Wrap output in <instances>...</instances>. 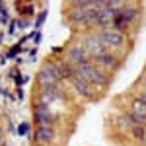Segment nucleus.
<instances>
[{"label": "nucleus", "mask_w": 146, "mask_h": 146, "mask_svg": "<svg viewBox=\"0 0 146 146\" xmlns=\"http://www.w3.org/2000/svg\"><path fill=\"white\" fill-rule=\"evenodd\" d=\"M76 70H78L86 80H90L96 88H105V86H109V78H107V74H105L101 68L96 66L94 60H88V62H84V64L76 66Z\"/></svg>", "instance_id": "obj_1"}, {"label": "nucleus", "mask_w": 146, "mask_h": 146, "mask_svg": "<svg viewBox=\"0 0 146 146\" xmlns=\"http://www.w3.org/2000/svg\"><path fill=\"white\" fill-rule=\"evenodd\" d=\"M70 84H72V88H74V90L78 92V96H82V98L92 100V98H94V94H96V86L92 84L90 80L84 78L76 68H74V70H72V74H70Z\"/></svg>", "instance_id": "obj_2"}, {"label": "nucleus", "mask_w": 146, "mask_h": 146, "mask_svg": "<svg viewBox=\"0 0 146 146\" xmlns=\"http://www.w3.org/2000/svg\"><path fill=\"white\" fill-rule=\"evenodd\" d=\"M100 37L101 41H103V45L105 47H113V49H121L125 45V35L121 29H117V27H105V29H101L100 31Z\"/></svg>", "instance_id": "obj_3"}, {"label": "nucleus", "mask_w": 146, "mask_h": 146, "mask_svg": "<svg viewBox=\"0 0 146 146\" xmlns=\"http://www.w3.org/2000/svg\"><path fill=\"white\" fill-rule=\"evenodd\" d=\"M82 45H84L86 51H88V55H90L92 60L107 53V51H105V45H103V41H101V37H100V33L88 35V37L84 39V43H82Z\"/></svg>", "instance_id": "obj_4"}, {"label": "nucleus", "mask_w": 146, "mask_h": 146, "mask_svg": "<svg viewBox=\"0 0 146 146\" xmlns=\"http://www.w3.org/2000/svg\"><path fill=\"white\" fill-rule=\"evenodd\" d=\"M33 119L37 123V127H53V123L56 121V113L51 111V107L37 103L33 107Z\"/></svg>", "instance_id": "obj_5"}, {"label": "nucleus", "mask_w": 146, "mask_h": 146, "mask_svg": "<svg viewBox=\"0 0 146 146\" xmlns=\"http://www.w3.org/2000/svg\"><path fill=\"white\" fill-rule=\"evenodd\" d=\"M56 101H64V92L60 90L58 86H49V88H41V94H39V103L45 105V107H51Z\"/></svg>", "instance_id": "obj_6"}, {"label": "nucleus", "mask_w": 146, "mask_h": 146, "mask_svg": "<svg viewBox=\"0 0 146 146\" xmlns=\"http://www.w3.org/2000/svg\"><path fill=\"white\" fill-rule=\"evenodd\" d=\"M119 4H113L111 6H105V8H101V10L96 12V25H101L103 29L105 27H111L113 25V20H115V14L119 12Z\"/></svg>", "instance_id": "obj_7"}, {"label": "nucleus", "mask_w": 146, "mask_h": 146, "mask_svg": "<svg viewBox=\"0 0 146 146\" xmlns=\"http://www.w3.org/2000/svg\"><path fill=\"white\" fill-rule=\"evenodd\" d=\"M136 16V10L135 8H127V6H121L119 12L115 14V20H113V27H117V29H123L125 25H129V23L135 20Z\"/></svg>", "instance_id": "obj_8"}, {"label": "nucleus", "mask_w": 146, "mask_h": 146, "mask_svg": "<svg viewBox=\"0 0 146 146\" xmlns=\"http://www.w3.org/2000/svg\"><path fill=\"white\" fill-rule=\"evenodd\" d=\"M88 60H92V58H90V55H88V51L84 49V45H74L68 51V62L74 64V68L80 66V64H84V62H88Z\"/></svg>", "instance_id": "obj_9"}, {"label": "nucleus", "mask_w": 146, "mask_h": 146, "mask_svg": "<svg viewBox=\"0 0 146 146\" xmlns=\"http://www.w3.org/2000/svg\"><path fill=\"white\" fill-rule=\"evenodd\" d=\"M70 16L72 20L78 23H84V25H92L96 23V12L94 10H80V8H72L70 10Z\"/></svg>", "instance_id": "obj_10"}, {"label": "nucleus", "mask_w": 146, "mask_h": 146, "mask_svg": "<svg viewBox=\"0 0 146 146\" xmlns=\"http://www.w3.org/2000/svg\"><path fill=\"white\" fill-rule=\"evenodd\" d=\"M55 136H56V131L53 127H37V131H35V142H39L41 146L51 144L55 140Z\"/></svg>", "instance_id": "obj_11"}, {"label": "nucleus", "mask_w": 146, "mask_h": 146, "mask_svg": "<svg viewBox=\"0 0 146 146\" xmlns=\"http://www.w3.org/2000/svg\"><path fill=\"white\" fill-rule=\"evenodd\" d=\"M37 82H39V86H41V88L56 86V78H55V74L51 72L49 64H45V66H43L41 70H39V74H37Z\"/></svg>", "instance_id": "obj_12"}, {"label": "nucleus", "mask_w": 146, "mask_h": 146, "mask_svg": "<svg viewBox=\"0 0 146 146\" xmlns=\"http://www.w3.org/2000/svg\"><path fill=\"white\" fill-rule=\"evenodd\" d=\"M94 62H96V66L101 68L103 72H105V70H113V68L117 66V58H115L111 53H105V55L94 58Z\"/></svg>", "instance_id": "obj_13"}, {"label": "nucleus", "mask_w": 146, "mask_h": 146, "mask_svg": "<svg viewBox=\"0 0 146 146\" xmlns=\"http://www.w3.org/2000/svg\"><path fill=\"white\" fill-rule=\"evenodd\" d=\"M115 127L121 129V131H125V129H133V121H131V117L125 113V115H119V117L115 119Z\"/></svg>", "instance_id": "obj_14"}, {"label": "nucleus", "mask_w": 146, "mask_h": 146, "mask_svg": "<svg viewBox=\"0 0 146 146\" xmlns=\"http://www.w3.org/2000/svg\"><path fill=\"white\" fill-rule=\"evenodd\" d=\"M131 133L138 138V140H144L146 138V129L142 125H133V129H131Z\"/></svg>", "instance_id": "obj_15"}, {"label": "nucleus", "mask_w": 146, "mask_h": 146, "mask_svg": "<svg viewBox=\"0 0 146 146\" xmlns=\"http://www.w3.org/2000/svg\"><path fill=\"white\" fill-rule=\"evenodd\" d=\"M27 131H29V125H27V123H22V125H20V129H18L20 135H27Z\"/></svg>", "instance_id": "obj_16"}, {"label": "nucleus", "mask_w": 146, "mask_h": 146, "mask_svg": "<svg viewBox=\"0 0 146 146\" xmlns=\"http://www.w3.org/2000/svg\"><path fill=\"white\" fill-rule=\"evenodd\" d=\"M0 146H2V129H0Z\"/></svg>", "instance_id": "obj_17"}, {"label": "nucleus", "mask_w": 146, "mask_h": 146, "mask_svg": "<svg viewBox=\"0 0 146 146\" xmlns=\"http://www.w3.org/2000/svg\"><path fill=\"white\" fill-rule=\"evenodd\" d=\"M144 90H146V78H144Z\"/></svg>", "instance_id": "obj_18"}, {"label": "nucleus", "mask_w": 146, "mask_h": 146, "mask_svg": "<svg viewBox=\"0 0 146 146\" xmlns=\"http://www.w3.org/2000/svg\"><path fill=\"white\" fill-rule=\"evenodd\" d=\"M144 129H146V123H144Z\"/></svg>", "instance_id": "obj_19"}]
</instances>
